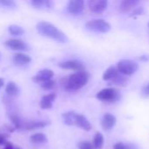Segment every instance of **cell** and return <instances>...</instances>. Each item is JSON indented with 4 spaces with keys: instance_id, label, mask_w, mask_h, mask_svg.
Returning a JSON list of instances; mask_svg holds the SVG:
<instances>
[{
    "instance_id": "1",
    "label": "cell",
    "mask_w": 149,
    "mask_h": 149,
    "mask_svg": "<svg viewBox=\"0 0 149 149\" xmlns=\"http://www.w3.org/2000/svg\"><path fill=\"white\" fill-rule=\"evenodd\" d=\"M36 29L40 35L51 38L56 42L65 44L68 41L67 35L63 31L47 21H40L36 25Z\"/></svg>"
},
{
    "instance_id": "2",
    "label": "cell",
    "mask_w": 149,
    "mask_h": 149,
    "mask_svg": "<svg viewBox=\"0 0 149 149\" xmlns=\"http://www.w3.org/2000/svg\"><path fill=\"white\" fill-rule=\"evenodd\" d=\"M90 73L85 70L77 71L68 76L65 82V89L68 92H76L83 87L90 80Z\"/></svg>"
},
{
    "instance_id": "3",
    "label": "cell",
    "mask_w": 149,
    "mask_h": 149,
    "mask_svg": "<svg viewBox=\"0 0 149 149\" xmlns=\"http://www.w3.org/2000/svg\"><path fill=\"white\" fill-rule=\"evenodd\" d=\"M116 68L122 75L131 76L138 71L139 65L131 59H121L118 62Z\"/></svg>"
},
{
    "instance_id": "4",
    "label": "cell",
    "mask_w": 149,
    "mask_h": 149,
    "mask_svg": "<svg viewBox=\"0 0 149 149\" xmlns=\"http://www.w3.org/2000/svg\"><path fill=\"white\" fill-rule=\"evenodd\" d=\"M120 93L115 88H105L97 93V99L104 102H116L120 99Z\"/></svg>"
},
{
    "instance_id": "5",
    "label": "cell",
    "mask_w": 149,
    "mask_h": 149,
    "mask_svg": "<svg viewBox=\"0 0 149 149\" xmlns=\"http://www.w3.org/2000/svg\"><path fill=\"white\" fill-rule=\"evenodd\" d=\"M86 27L93 31L99 33H107L111 30V24L104 19H91L86 23Z\"/></svg>"
},
{
    "instance_id": "6",
    "label": "cell",
    "mask_w": 149,
    "mask_h": 149,
    "mask_svg": "<svg viewBox=\"0 0 149 149\" xmlns=\"http://www.w3.org/2000/svg\"><path fill=\"white\" fill-rule=\"evenodd\" d=\"M4 45L13 51H18V52H26L29 50L28 45L22 39H18V38L7 39L4 42Z\"/></svg>"
},
{
    "instance_id": "7",
    "label": "cell",
    "mask_w": 149,
    "mask_h": 149,
    "mask_svg": "<svg viewBox=\"0 0 149 149\" xmlns=\"http://www.w3.org/2000/svg\"><path fill=\"white\" fill-rule=\"evenodd\" d=\"M85 6V0H68L67 4L68 11L74 16L80 15Z\"/></svg>"
},
{
    "instance_id": "8",
    "label": "cell",
    "mask_w": 149,
    "mask_h": 149,
    "mask_svg": "<svg viewBox=\"0 0 149 149\" xmlns=\"http://www.w3.org/2000/svg\"><path fill=\"white\" fill-rule=\"evenodd\" d=\"M88 6L93 13L101 14L107 9L108 0H88Z\"/></svg>"
},
{
    "instance_id": "9",
    "label": "cell",
    "mask_w": 149,
    "mask_h": 149,
    "mask_svg": "<svg viewBox=\"0 0 149 149\" xmlns=\"http://www.w3.org/2000/svg\"><path fill=\"white\" fill-rule=\"evenodd\" d=\"M59 67H61V69L64 70H71V71H82L84 70V65L83 64L76 59H70V60H66V61H62L60 62L58 64Z\"/></svg>"
},
{
    "instance_id": "10",
    "label": "cell",
    "mask_w": 149,
    "mask_h": 149,
    "mask_svg": "<svg viewBox=\"0 0 149 149\" xmlns=\"http://www.w3.org/2000/svg\"><path fill=\"white\" fill-rule=\"evenodd\" d=\"M54 73L52 70L49 69H43L38 72V73L33 77V80L36 83H42L44 81H47L48 79H52Z\"/></svg>"
},
{
    "instance_id": "11",
    "label": "cell",
    "mask_w": 149,
    "mask_h": 149,
    "mask_svg": "<svg viewBox=\"0 0 149 149\" xmlns=\"http://www.w3.org/2000/svg\"><path fill=\"white\" fill-rule=\"evenodd\" d=\"M116 117L112 113H106L102 119V127L105 131H109L112 128H113V127L116 125Z\"/></svg>"
},
{
    "instance_id": "12",
    "label": "cell",
    "mask_w": 149,
    "mask_h": 149,
    "mask_svg": "<svg viewBox=\"0 0 149 149\" xmlns=\"http://www.w3.org/2000/svg\"><path fill=\"white\" fill-rule=\"evenodd\" d=\"M49 123L47 121H23L21 124L20 129L22 130H34L37 128H42L48 125Z\"/></svg>"
},
{
    "instance_id": "13",
    "label": "cell",
    "mask_w": 149,
    "mask_h": 149,
    "mask_svg": "<svg viewBox=\"0 0 149 149\" xmlns=\"http://www.w3.org/2000/svg\"><path fill=\"white\" fill-rule=\"evenodd\" d=\"M12 60H13L15 65L22 66V65H28L29 63H31L32 58H31L30 56L25 54L24 52H17V53H15L13 55Z\"/></svg>"
},
{
    "instance_id": "14",
    "label": "cell",
    "mask_w": 149,
    "mask_h": 149,
    "mask_svg": "<svg viewBox=\"0 0 149 149\" xmlns=\"http://www.w3.org/2000/svg\"><path fill=\"white\" fill-rule=\"evenodd\" d=\"M75 125L77 126L78 127L85 130V131H90L91 130V124L88 120L86 117H84L82 114L76 113V120H75Z\"/></svg>"
},
{
    "instance_id": "15",
    "label": "cell",
    "mask_w": 149,
    "mask_h": 149,
    "mask_svg": "<svg viewBox=\"0 0 149 149\" xmlns=\"http://www.w3.org/2000/svg\"><path fill=\"white\" fill-rule=\"evenodd\" d=\"M56 98L55 93H49L43 96L40 100V106L42 109H50L53 107V103Z\"/></svg>"
},
{
    "instance_id": "16",
    "label": "cell",
    "mask_w": 149,
    "mask_h": 149,
    "mask_svg": "<svg viewBox=\"0 0 149 149\" xmlns=\"http://www.w3.org/2000/svg\"><path fill=\"white\" fill-rule=\"evenodd\" d=\"M5 93H6V94L8 96L11 97V98H16V97H18L19 95L20 91H19V88H18V86H17L16 83H14L12 81H10L6 85Z\"/></svg>"
},
{
    "instance_id": "17",
    "label": "cell",
    "mask_w": 149,
    "mask_h": 149,
    "mask_svg": "<svg viewBox=\"0 0 149 149\" xmlns=\"http://www.w3.org/2000/svg\"><path fill=\"white\" fill-rule=\"evenodd\" d=\"M120 72L118 71V69L115 66H110L105 72L103 75V79L105 81H112V79H114Z\"/></svg>"
},
{
    "instance_id": "18",
    "label": "cell",
    "mask_w": 149,
    "mask_h": 149,
    "mask_svg": "<svg viewBox=\"0 0 149 149\" xmlns=\"http://www.w3.org/2000/svg\"><path fill=\"white\" fill-rule=\"evenodd\" d=\"M141 0H122L120 4V10L123 12H128L138 4Z\"/></svg>"
},
{
    "instance_id": "19",
    "label": "cell",
    "mask_w": 149,
    "mask_h": 149,
    "mask_svg": "<svg viewBox=\"0 0 149 149\" xmlns=\"http://www.w3.org/2000/svg\"><path fill=\"white\" fill-rule=\"evenodd\" d=\"M76 113L75 112H67L62 114V118L64 120V123L68 126H73L75 125V120H76Z\"/></svg>"
},
{
    "instance_id": "20",
    "label": "cell",
    "mask_w": 149,
    "mask_h": 149,
    "mask_svg": "<svg viewBox=\"0 0 149 149\" xmlns=\"http://www.w3.org/2000/svg\"><path fill=\"white\" fill-rule=\"evenodd\" d=\"M104 135L101 133H97L93 140V148L95 149H102L104 146Z\"/></svg>"
},
{
    "instance_id": "21",
    "label": "cell",
    "mask_w": 149,
    "mask_h": 149,
    "mask_svg": "<svg viewBox=\"0 0 149 149\" xmlns=\"http://www.w3.org/2000/svg\"><path fill=\"white\" fill-rule=\"evenodd\" d=\"M8 31L13 36H21L25 33L24 29L21 26L17 25V24H11L8 27Z\"/></svg>"
},
{
    "instance_id": "22",
    "label": "cell",
    "mask_w": 149,
    "mask_h": 149,
    "mask_svg": "<svg viewBox=\"0 0 149 149\" xmlns=\"http://www.w3.org/2000/svg\"><path fill=\"white\" fill-rule=\"evenodd\" d=\"M30 140L34 143H46L47 141V136L41 133H37V134L31 135Z\"/></svg>"
},
{
    "instance_id": "23",
    "label": "cell",
    "mask_w": 149,
    "mask_h": 149,
    "mask_svg": "<svg viewBox=\"0 0 149 149\" xmlns=\"http://www.w3.org/2000/svg\"><path fill=\"white\" fill-rule=\"evenodd\" d=\"M40 86L42 89L44 90H51L55 86V81L53 79H48L47 81H44L42 83H40Z\"/></svg>"
},
{
    "instance_id": "24",
    "label": "cell",
    "mask_w": 149,
    "mask_h": 149,
    "mask_svg": "<svg viewBox=\"0 0 149 149\" xmlns=\"http://www.w3.org/2000/svg\"><path fill=\"white\" fill-rule=\"evenodd\" d=\"M33 6L36 8H40L45 5H48L50 0H30Z\"/></svg>"
},
{
    "instance_id": "25",
    "label": "cell",
    "mask_w": 149,
    "mask_h": 149,
    "mask_svg": "<svg viewBox=\"0 0 149 149\" xmlns=\"http://www.w3.org/2000/svg\"><path fill=\"white\" fill-rule=\"evenodd\" d=\"M0 4L8 8L17 7V3L15 0H0Z\"/></svg>"
},
{
    "instance_id": "26",
    "label": "cell",
    "mask_w": 149,
    "mask_h": 149,
    "mask_svg": "<svg viewBox=\"0 0 149 149\" xmlns=\"http://www.w3.org/2000/svg\"><path fill=\"white\" fill-rule=\"evenodd\" d=\"M79 149H94L93 145L90 141H82L78 145Z\"/></svg>"
},
{
    "instance_id": "27",
    "label": "cell",
    "mask_w": 149,
    "mask_h": 149,
    "mask_svg": "<svg viewBox=\"0 0 149 149\" xmlns=\"http://www.w3.org/2000/svg\"><path fill=\"white\" fill-rule=\"evenodd\" d=\"M113 148L114 149H128V146H127V145H126V144H124V143H122V142H118V143H116V144L114 145Z\"/></svg>"
},
{
    "instance_id": "28",
    "label": "cell",
    "mask_w": 149,
    "mask_h": 149,
    "mask_svg": "<svg viewBox=\"0 0 149 149\" xmlns=\"http://www.w3.org/2000/svg\"><path fill=\"white\" fill-rule=\"evenodd\" d=\"M7 138H8L7 134H0V145H5V143L7 142V141H6Z\"/></svg>"
},
{
    "instance_id": "29",
    "label": "cell",
    "mask_w": 149,
    "mask_h": 149,
    "mask_svg": "<svg viewBox=\"0 0 149 149\" xmlns=\"http://www.w3.org/2000/svg\"><path fill=\"white\" fill-rule=\"evenodd\" d=\"M141 93L144 96H149V82L143 86L142 90H141Z\"/></svg>"
},
{
    "instance_id": "30",
    "label": "cell",
    "mask_w": 149,
    "mask_h": 149,
    "mask_svg": "<svg viewBox=\"0 0 149 149\" xmlns=\"http://www.w3.org/2000/svg\"><path fill=\"white\" fill-rule=\"evenodd\" d=\"M143 12V9L141 8V7H139L138 9H136L135 10H133V16H134V15H140V14H141Z\"/></svg>"
},
{
    "instance_id": "31",
    "label": "cell",
    "mask_w": 149,
    "mask_h": 149,
    "mask_svg": "<svg viewBox=\"0 0 149 149\" xmlns=\"http://www.w3.org/2000/svg\"><path fill=\"white\" fill-rule=\"evenodd\" d=\"M4 149H13V146L10 142H6L5 143V148Z\"/></svg>"
},
{
    "instance_id": "32",
    "label": "cell",
    "mask_w": 149,
    "mask_h": 149,
    "mask_svg": "<svg viewBox=\"0 0 149 149\" xmlns=\"http://www.w3.org/2000/svg\"><path fill=\"white\" fill-rule=\"evenodd\" d=\"M140 59L142 60V61H148L149 59V57L148 55H144V56H141V57L140 58Z\"/></svg>"
},
{
    "instance_id": "33",
    "label": "cell",
    "mask_w": 149,
    "mask_h": 149,
    "mask_svg": "<svg viewBox=\"0 0 149 149\" xmlns=\"http://www.w3.org/2000/svg\"><path fill=\"white\" fill-rule=\"evenodd\" d=\"M4 79L0 78V89L4 86Z\"/></svg>"
},
{
    "instance_id": "34",
    "label": "cell",
    "mask_w": 149,
    "mask_h": 149,
    "mask_svg": "<svg viewBox=\"0 0 149 149\" xmlns=\"http://www.w3.org/2000/svg\"><path fill=\"white\" fill-rule=\"evenodd\" d=\"M128 149H134V148H133L132 147H130V146H128Z\"/></svg>"
},
{
    "instance_id": "35",
    "label": "cell",
    "mask_w": 149,
    "mask_h": 149,
    "mask_svg": "<svg viewBox=\"0 0 149 149\" xmlns=\"http://www.w3.org/2000/svg\"><path fill=\"white\" fill-rule=\"evenodd\" d=\"M13 149H19V148H16V147H15V148L13 147Z\"/></svg>"
},
{
    "instance_id": "36",
    "label": "cell",
    "mask_w": 149,
    "mask_h": 149,
    "mask_svg": "<svg viewBox=\"0 0 149 149\" xmlns=\"http://www.w3.org/2000/svg\"><path fill=\"white\" fill-rule=\"evenodd\" d=\"M148 28H149V22H148Z\"/></svg>"
}]
</instances>
